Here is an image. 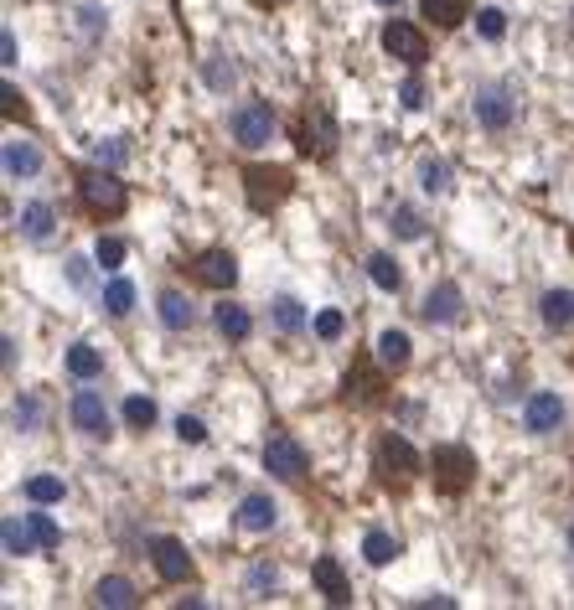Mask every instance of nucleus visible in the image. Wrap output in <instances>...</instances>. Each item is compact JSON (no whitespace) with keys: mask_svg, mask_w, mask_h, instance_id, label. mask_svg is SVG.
Wrapping results in <instances>:
<instances>
[{"mask_svg":"<svg viewBox=\"0 0 574 610\" xmlns=\"http://www.w3.org/2000/svg\"><path fill=\"white\" fill-rule=\"evenodd\" d=\"M419 450L404 440V435H378V445H373V471H378V486L383 492H409V486L419 481Z\"/></svg>","mask_w":574,"mask_h":610,"instance_id":"nucleus-1","label":"nucleus"},{"mask_svg":"<svg viewBox=\"0 0 574 610\" xmlns=\"http://www.w3.org/2000/svg\"><path fill=\"white\" fill-rule=\"evenodd\" d=\"M337 140H342L337 114H331L321 99H311L306 109H300V119H295V150L311 156V161H331L337 156Z\"/></svg>","mask_w":574,"mask_h":610,"instance_id":"nucleus-2","label":"nucleus"},{"mask_svg":"<svg viewBox=\"0 0 574 610\" xmlns=\"http://www.w3.org/2000/svg\"><path fill=\"white\" fill-rule=\"evenodd\" d=\"M78 197H83V207L94 212V218H119V212L130 207L125 181L114 176V166H99V161L78 171Z\"/></svg>","mask_w":574,"mask_h":610,"instance_id":"nucleus-3","label":"nucleus"},{"mask_svg":"<svg viewBox=\"0 0 574 610\" xmlns=\"http://www.w3.org/2000/svg\"><path fill=\"white\" fill-rule=\"evenodd\" d=\"M430 476H435V492L461 497L466 486L476 481V455L466 445H435L430 450Z\"/></svg>","mask_w":574,"mask_h":610,"instance_id":"nucleus-4","label":"nucleus"},{"mask_svg":"<svg viewBox=\"0 0 574 610\" xmlns=\"http://www.w3.org/2000/svg\"><path fill=\"white\" fill-rule=\"evenodd\" d=\"M471 114H476V125L487 130V135H507L512 119H518V99H512L507 83H476Z\"/></svg>","mask_w":574,"mask_h":610,"instance_id":"nucleus-5","label":"nucleus"},{"mask_svg":"<svg viewBox=\"0 0 574 610\" xmlns=\"http://www.w3.org/2000/svg\"><path fill=\"white\" fill-rule=\"evenodd\" d=\"M290 192H295L290 166H244V197L254 212H275Z\"/></svg>","mask_w":574,"mask_h":610,"instance_id":"nucleus-6","label":"nucleus"},{"mask_svg":"<svg viewBox=\"0 0 574 610\" xmlns=\"http://www.w3.org/2000/svg\"><path fill=\"white\" fill-rule=\"evenodd\" d=\"M228 135H233V145H244V150H264L269 135H275V109H269L264 99L238 104L228 114Z\"/></svg>","mask_w":574,"mask_h":610,"instance_id":"nucleus-7","label":"nucleus"},{"mask_svg":"<svg viewBox=\"0 0 574 610\" xmlns=\"http://www.w3.org/2000/svg\"><path fill=\"white\" fill-rule=\"evenodd\" d=\"M68 419H73V430L88 435V440H109V404H104V393L99 388H78L73 393V404H68Z\"/></svg>","mask_w":574,"mask_h":610,"instance_id":"nucleus-8","label":"nucleus"},{"mask_svg":"<svg viewBox=\"0 0 574 610\" xmlns=\"http://www.w3.org/2000/svg\"><path fill=\"white\" fill-rule=\"evenodd\" d=\"M419 316H425L430 326H456L466 316V290L456 280H440L425 290V300H419Z\"/></svg>","mask_w":574,"mask_h":610,"instance_id":"nucleus-9","label":"nucleus"},{"mask_svg":"<svg viewBox=\"0 0 574 610\" xmlns=\"http://www.w3.org/2000/svg\"><path fill=\"white\" fill-rule=\"evenodd\" d=\"M306 466H311V461H306V450H300L295 435L280 430V435H269V440H264V471H269V476L300 481V476H306Z\"/></svg>","mask_w":574,"mask_h":610,"instance_id":"nucleus-10","label":"nucleus"},{"mask_svg":"<svg viewBox=\"0 0 574 610\" xmlns=\"http://www.w3.org/2000/svg\"><path fill=\"white\" fill-rule=\"evenodd\" d=\"M383 52L399 57V63H409V68H419V63L430 57V42H425V32H419V26L388 21V26H383Z\"/></svg>","mask_w":574,"mask_h":610,"instance_id":"nucleus-11","label":"nucleus"},{"mask_svg":"<svg viewBox=\"0 0 574 610\" xmlns=\"http://www.w3.org/2000/svg\"><path fill=\"white\" fill-rule=\"evenodd\" d=\"M187 274L197 285H207V290H228L233 280H238V259L228 254V249H202L192 264H187Z\"/></svg>","mask_w":574,"mask_h":610,"instance_id":"nucleus-12","label":"nucleus"},{"mask_svg":"<svg viewBox=\"0 0 574 610\" xmlns=\"http://www.w3.org/2000/svg\"><path fill=\"white\" fill-rule=\"evenodd\" d=\"M145 548H150V564H156V574L166 579V585H187L192 579V554L176 538H150Z\"/></svg>","mask_w":574,"mask_h":610,"instance_id":"nucleus-13","label":"nucleus"},{"mask_svg":"<svg viewBox=\"0 0 574 610\" xmlns=\"http://www.w3.org/2000/svg\"><path fill=\"white\" fill-rule=\"evenodd\" d=\"M559 424H564V399H559V393H549V388L528 393V404H523V430H528V435H554Z\"/></svg>","mask_w":574,"mask_h":610,"instance_id":"nucleus-14","label":"nucleus"},{"mask_svg":"<svg viewBox=\"0 0 574 610\" xmlns=\"http://www.w3.org/2000/svg\"><path fill=\"white\" fill-rule=\"evenodd\" d=\"M238 528H244V533H269V528H275L280 523V507H275V497H269V492H249L244 502H238Z\"/></svg>","mask_w":574,"mask_h":610,"instance_id":"nucleus-15","label":"nucleus"},{"mask_svg":"<svg viewBox=\"0 0 574 610\" xmlns=\"http://www.w3.org/2000/svg\"><path fill=\"white\" fill-rule=\"evenodd\" d=\"M409 362H414V342H409V331L383 326V331H378V368H383V373H404Z\"/></svg>","mask_w":574,"mask_h":610,"instance_id":"nucleus-16","label":"nucleus"},{"mask_svg":"<svg viewBox=\"0 0 574 610\" xmlns=\"http://www.w3.org/2000/svg\"><path fill=\"white\" fill-rule=\"evenodd\" d=\"M311 579H316V590H321L331 605H347V600H352V585H347V574H342V564L331 559V554H321V559L311 564Z\"/></svg>","mask_w":574,"mask_h":610,"instance_id":"nucleus-17","label":"nucleus"},{"mask_svg":"<svg viewBox=\"0 0 574 610\" xmlns=\"http://www.w3.org/2000/svg\"><path fill=\"white\" fill-rule=\"evenodd\" d=\"M269 321H275V331H280V337H300V331L311 326L306 305H300L295 295H275V300H269Z\"/></svg>","mask_w":574,"mask_h":610,"instance_id":"nucleus-18","label":"nucleus"},{"mask_svg":"<svg viewBox=\"0 0 574 610\" xmlns=\"http://www.w3.org/2000/svg\"><path fill=\"white\" fill-rule=\"evenodd\" d=\"M42 171V150L32 140H6V176L11 181H32Z\"/></svg>","mask_w":574,"mask_h":610,"instance_id":"nucleus-19","label":"nucleus"},{"mask_svg":"<svg viewBox=\"0 0 574 610\" xmlns=\"http://www.w3.org/2000/svg\"><path fill=\"white\" fill-rule=\"evenodd\" d=\"M156 316H161V326H166V331H187V326L197 321L192 300L181 295V290H161V295H156Z\"/></svg>","mask_w":574,"mask_h":610,"instance_id":"nucleus-20","label":"nucleus"},{"mask_svg":"<svg viewBox=\"0 0 574 610\" xmlns=\"http://www.w3.org/2000/svg\"><path fill=\"white\" fill-rule=\"evenodd\" d=\"M21 238H32V243H47L52 238V228H57V212H52V202H26L21 207Z\"/></svg>","mask_w":574,"mask_h":610,"instance_id":"nucleus-21","label":"nucleus"},{"mask_svg":"<svg viewBox=\"0 0 574 610\" xmlns=\"http://www.w3.org/2000/svg\"><path fill=\"white\" fill-rule=\"evenodd\" d=\"M347 399H357V404H383V378L368 368V362H352V373H347Z\"/></svg>","mask_w":574,"mask_h":610,"instance_id":"nucleus-22","label":"nucleus"},{"mask_svg":"<svg viewBox=\"0 0 574 610\" xmlns=\"http://www.w3.org/2000/svg\"><path fill=\"white\" fill-rule=\"evenodd\" d=\"M140 600V590L130 585L125 574H104L99 585H94V605H109V610H125V605H135Z\"/></svg>","mask_w":574,"mask_h":610,"instance_id":"nucleus-23","label":"nucleus"},{"mask_svg":"<svg viewBox=\"0 0 574 610\" xmlns=\"http://www.w3.org/2000/svg\"><path fill=\"white\" fill-rule=\"evenodd\" d=\"M538 316H543V326H549V331L574 326V290H549V295L538 300Z\"/></svg>","mask_w":574,"mask_h":610,"instance_id":"nucleus-24","label":"nucleus"},{"mask_svg":"<svg viewBox=\"0 0 574 610\" xmlns=\"http://www.w3.org/2000/svg\"><path fill=\"white\" fill-rule=\"evenodd\" d=\"M68 373H73L78 383H94V378L104 373V352H99L94 342H73V347H68Z\"/></svg>","mask_w":574,"mask_h":610,"instance_id":"nucleus-25","label":"nucleus"},{"mask_svg":"<svg viewBox=\"0 0 574 610\" xmlns=\"http://www.w3.org/2000/svg\"><path fill=\"white\" fill-rule=\"evenodd\" d=\"M419 11H425L430 26L450 32V26H461V21L471 16V0H419Z\"/></svg>","mask_w":574,"mask_h":610,"instance_id":"nucleus-26","label":"nucleus"},{"mask_svg":"<svg viewBox=\"0 0 574 610\" xmlns=\"http://www.w3.org/2000/svg\"><path fill=\"white\" fill-rule=\"evenodd\" d=\"M404 554V543L394 538V533H383V528H373L368 538H362V559H368L373 569H383V564H394Z\"/></svg>","mask_w":574,"mask_h":610,"instance_id":"nucleus-27","label":"nucleus"},{"mask_svg":"<svg viewBox=\"0 0 574 610\" xmlns=\"http://www.w3.org/2000/svg\"><path fill=\"white\" fill-rule=\"evenodd\" d=\"M388 233H394L399 243H419L430 233V223H425V212H414V207H394L388 212Z\"/></svg>","mask_w":574,"mask_h":610,"instance_id":"nucleus-28","label":"nucleus"},{"mask_svg":"<svg viewBox=\"0 0 574 610\" xmlns=\"http://www.w3.org/2000/svg\"><path fill=\"white\" fill-rule=\"evenodd\" d=\"M368 280H373L383 295H399L404 269H399V259H394V254H373V259H368Z\"/></svg>","mask_w":574,"mask_h":610,"instance_id":"nucleus-29","label":"nucleus"},{"mask_svg":"<svg viewBox=\"0 0 574 610\" xmlns=\"http://www.w3.org/2000/svg\"><path fill=\"white\" fill-rule=\"evenodd\" d=\"M0 538H6V554L11 559H21V554H32V548H37L32 523H26V517H6V523H0Z\"/></svg>","mask_w":574,"mask_h":610,"instance_id":"nucleus-30","label":"nucleus"},{"mask_svg":"<svg viewBox=\"0 0 574 610\" xmlns=\"http://www.w3.org/2000/svg\"><path fill=\"white\" fill-rule=\"evenodd\" d=\"M213 321H218V331H223L228 342H244L249 331H254V321H249V311H244V305H218V311H213Z\"/></svg>","mask_w":574,"mask_h":610,"instance_id":"nucleus-31","label":"nucleus"},{"mask_svg":"<svg viewBox=\"0 0 574 610\" xmlns=\"http://www.w3.org/2000/svg\"><path fill=\"white\" fill-rule=\"evenodd\" d=\"M419 187H425L430 197H445L450 192V161H440V156L419 161Z\"/></svg>","mask_w":574,"mask_h":610,"instance_id":"nucleus-32","label":"nucleus"},{"mask_svg":"<svg viewBox=\"0 0 574 610\" xmlns=\"http://www.w3.org/2000/svg\"><path fill=\"white\" fill-rule=\"evenodd\" d=\"M99 300H104V311H109V316H130V311H135V285L125 280V274H119V280L104 285Z\"/></svg>","mask_w":574,"mask_h":610,"instance_id":"nucleus-33","label":"nucleus"},{"mask_svg":"<svg viewBox=\"0 0 574 610\" xmlns=\"http://www.w3.org/2000/svg\"><path fill=\"white\" fill-rule=\"evenodd\" d=\"M42 424V404L32 399V393H21V399H11V430L16 435H32Z\"/></svg>","mask_w":574,"mask_h":610,"instance_id":"nucleus-34","label":"nucleus"},{"mask_svg":"<svg viewBox=\"0 0 574 610\" xmlns=\"http://www.w3.org/2000/svg\"><path fill=\"white\" fill-rule=\"evenodd\" d=\"M68 486L57 481V476H32L26 481V502H37V507H52V502H63Z\"/></svg>","mask_w":574,"mask_h":610,"instance_id":"nucleus-35","label":"nucleus"},{"mask_svg":"<svg viewBox=\"0 0 574 610\" xmlns=\"http://www.w3.org/2000/svg\"><path fill=\"white\" fill-rule=\"evenodd\" d=\"M202 78H207V88H218V94H228V88L238 83V68L228 63V57H207V63H202Z\"/></svg>","mask_w":574,"mask_h":610,"instance_id":"nucleus-36","label":"nucleus"},{"mask_svg":"<svg viewBox=\"0 0 574 610\" xmlns=\"http://www.w3.org/2000/svg\"><path fill=\"white\" fill-rule=\"evenodd\" d=\"M125 424H130V430H150V424H156V399L130 393V399H125Z\"/></svg>","mask_w":574,"mask_h":610,"instance_id":"nucleus-37","label":"nucleus"},{"mask_svg":"<svg viewBox=\"0 0 574 610\" xmlns=\"http://www.w3.org/2000/svg\"><path fill=\"white\" fill-rule=\"evenodd\" d=\"M26 523H32V538H37V548H57V543H63V528H57L47 512H26Z\"/></svg>","mask_w":574,"mask_h":610,"instance_id":"nucleus-38","label":"nucleus"},{"mask_svg":"<svg viewBox=\"0 0 574 610\" xmlns=\"http://www.w3.org/2000/svg\"><path fill=\"white\" fill-rule=\"evenodd\" d=\"M78 32H83L88 42H99V37L109 32V11H104V6H83V11H78Z\"/></svg>","mask_w":574,"mask_h":610,"instance_id":"nucleus-39","label":"nucleus"},{"mask_svg":"<svg viewBox=\"0 0 574 610\" xmlns=\"http://www.w3.org/2000/svg\"><path fill=\"white\" fill-rule=\"evenodd\" d=\"M476 32L487 37V42H502V37H507V16H502L497 6H481V11H476Z\"/></svg>","mask_w":574,"mask_h":610,"instance_id":"nucleus-40","label":"nucleus"},{"mask_svg":"<svg viewBox=\"0 0 574 610\" xmlns=\"http://www.w3.org/2000/svg\"><path fill=\"white\" fill-rule=\"evenodd\" d=\"M311 331H316L321 342H342V331H347V316H342V311H321V316L311 321Z\"/></svg>","mask_w":574,"mask_h":610,"instance_id":"nucleus-41","label":"nucleus"},{"mask_svg":"<svg viewBox=\"0 0 574 610\" xmlns=\"http://www.w3.org/2000/svg\"><path fill=\"white\" fill-rule=\"evenodd\" d=\"M94 161H99V166H114V171H119V166L130 161V145H125V140H99V145H94Z\"/></svg>","mask_w":574,"mask_h":610,"instance_id":"nucleus-42","label":"nucleus"},{"mask_svg":"<svg viewBox=\"0 0 574 610\" xmlns=\"http://www.w3.org/2000/svg\"><path fill=\"white\" fill-rule=\"evenodd\" d=\"M94 259H99L104 269H119V264H125V238H99V243H94Z\"/></svg>","mask_w":574,"mask_h":610,"instance_id":"nucleus-43","label":"nucleus"},{"mask_svg":"<svg viewBox=\"0 0 574 610\" xmlns=\"http://www.w3.org/2000/svg\"><path fill=\"white\" fill-rule=\"evenodd\" d=\"M176 440H181V445H202V440H207V424L192 419V414H181V419H176Z\"/></svg>","mask_w":574,"mask_h":610,"instance_id":"nucleus-44","label":"nucleus"},{"mask_svg":"<svg viewBox=\"0 0 574 610\" xmlns=\"http://www.w3.org/2000/svg\"><path fill=\"white\" fill-rule=\"evenodd\" d=\"M399 104H404V109H425V78H419V73H409V78H404Z\"/></svg>","mask_w":574,"mask_h":610,"instance_id":"nucleus-45","label":"nucleus"},{"mask_svg":"<svg viewBox=\"0 0 574 610\" xmlns=\"http://www.w3.org/2000/svg\"><path fill=\"white\" fill-rule=\"evenodd\" d=\"M275 585H280V569H275V564H254V569H249V590H254V595L275 590Z\"/></svg>","mask_w":574,"mask_h":610,"instance_id":"nucleus-46","label":"nucleus"},{"mask_svg":"<svg viewBox=\"0 0 574 610\" xmlns=\"http://www.w3.org/2000/svg\"><path fill=\"white\" fill-rule=\"evenodd\" d=\"M68 285L73 290H94V269H88V259H78V254L68 259Z\"/></svg>","mask_w":574,"mask_h":610,"instance_id":"nucleus-47","label":"nucleus"},{"mask_svg":"<svg viewBox=\"0 0 574 610\" xmlns=\"http://www.w3.org/2000/svg\"><path fill=\"white\" fill-rule=\"evenodd\" d=\"M0 99H6V104H0V109H6V119H26V114H32V109H26V99L16 94V83H6V94H0Z\"/></svg>","mask_w":574,"mask_h":610,"instance_id":"nucleus-48","label":"nucleus"},{"mask_svg":"<svg viewBox=\"0 0 574 610\" xmlns=\"http://www.w3.org/2000/svg\"><path fill=\"white\" fill-rule=\"evenodd\" d=\"M0 63L16 68V32H0Z\"/></svg>","mask_w":574,"mask_h":610,"instance_id":"nucleus-49","label":"nucleus"},{"mask_svg":"<svg viewBox=\"0 0 574 610\" xmlns=\"http://www.w3.org/2000/svg\"><path fill=\"white\" fill-rule=\"evenodd\" d=\"M0 362H6V373L16 368V337H6V342H0Z\"/></svg>","mask_w":574,"mask_h":610,"instance_id":"nucleus-50","label":"nucleus"},{"mask_svg":"<svg viewBox=\"0 0 574 610\" xmlns=\"http://www.w3.org/2000/svg\"><path fill=\"white\" fill-rule=\"evenodd\" d=\"M254 6H285V0H254Z\"/></svg>","mask_w":574,"mask_h":610,"instance_id":"nucleus-51","label":"nucleus"},{"mask_svg":"<svg viewBox=\"0 0 574 610\" xmlns=\"http://www.w3.org/2000/svg\"><path fill=\"white\" fill-rule=\"evenodd\" d=\"M378 6H388V11H394V6H399V0H378Z\"/></svg>","mask_w":574,"mask_h":610,"instance_id":"nucleus-52","label":"nucleus"},{"mask_svg":"<svg viewBox=\"0 0 574 610\" xmlns=\"http://www.w3.org/2000/svg\"><path fill=\"white\" fill-rule=\"evenodd\" d=\"M569 554H574V523H569Z\"/></svg>","mask_w":574,"mask_h":610,"instance_id":"nucleus-53","label":"nucleus"},{"mask_svg":"<svg viewBox=\"0 0 574 610\" xmlns=\"http://www.w3.org/2000/svg\"><path fill=\"white\" fill-rule=\"evenodd\" d=\"M569 249H574V233H569Z\"/></svg>","mask_w":574,"mask_h":610,"instance_id":"nucleus-54","label":"nucleus"}]
</instances>
